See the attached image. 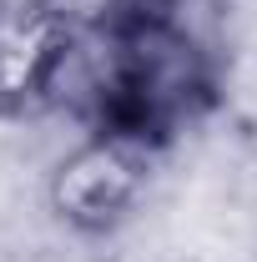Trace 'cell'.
Listing matches in <instances>:
<instances>
[{
  "mask_svg": "<svg viewBox=\"0 0 257 262\" xmlns=\"http://www.w3.org/2000/svg\"><path fill=\"white\" fill-rule=\"evenodd\" d=\"M217 71L187 26V0H106L96 61L81 81V111L96 136L161 146L212 106Z\"/></svg>",
  "mask_w": 257,
  "mask_h": 262,
  "instance_id": "obj_1",
  "label": "cell"
},
{
  "mask_svg": "<svg viewBox=\"0 0 257 262\" xmlns=\"http://www.w3.org/2000/svg\"><path fill=\"white\" fill-rule=\"evenodd\" d=\"M76 26L56 5H20L0 15V106L35 111L56 101L76 71Z\"/></svg>",
  "mask_w": 257,
  "mask_h": 262,
  "instance_id": "obj_2",
  "label": "cell"
},
{
  "mask_svg": "<svg viewBox=\"0 0 257 262\" xmlns=\"http://www.w3.org/2000/svg\"><path fill=\"white\" fill-rule=\"evenodd\" d=\"M146 182V146L96 136L56 177V207L76 227H111Z\"/></svg>",
  "mask_w": 257,
  "mask_h": 262,
  "instance_id": "obj_3",
  "label": "cell"
}]
</instances>
